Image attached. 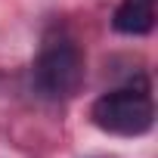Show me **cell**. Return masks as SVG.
Segmentation results:
<instances>
[{
	"instance_id": "obj_3",
	"label": "cell",
	"mask_w": 158,
	"mask_h": 158,
	"mask_svg": "<svg viewBox=\"0 0 158 158\" xmlns=\"http://www.w3.org/2000/svg\"><path fill=\"white\" fill-rule=\"evenodd\" d=\"M155 25V0H121L115 16H112V28L118 34H149Z\"/></svg>"
},
{
	"instance_id": "obj_1",
	"label": "cell",
	"mask_w": 158,
	"mask_h": 158,
	"mask_svg": "<svg viewBox=\"0 0 158 158\" xmlns=\"http://www.w3.org/2000/svg\"><path fill=\"white\" fill-rule=\"evenodd\" d=\"M90 118L102 133L115 136H143L155 124V106L146 84H130L121 90L102 93L90 106Z\"/></svg>"
},
{
	"instance_id": "obj_2",
	"label": "cell",
	"mask_w": 158,
	"mask_h": 158,
	"mask_svg": "<svg viewBox=\"0 0 158 158\" xmlns=\"http://www.w3.org/2000/svg\"><path fill=\"white\" fill-rule=\"evenodd\" d=\"M84 53L74 40H47L34 59V87L44 99H68L84 84Z\"/></svg>"
}]
</instances>
